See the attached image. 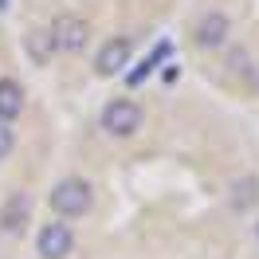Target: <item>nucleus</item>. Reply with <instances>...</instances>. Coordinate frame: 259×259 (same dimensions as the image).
<instances>
[{
	"label": "nucleus",
	"instance_id": "f257e3e1",
	"mask_svg": "<svg viewBox=\"0 0 259 259\" xmlns=\"http://www.w3.org/2000/svg\"><path fill=\"white\" fill-rule=\"evenodd\" d=\"M48 204L59 220H75V216H87V212H91L95 189H91V181H82V177H63L48 193Z\"/></svg>",
	"mask_w": 259,
	"mask_h": 259
},
{
	"label": "nucleus",
	"instance_id": "f03ea898",
	"mask_svg": "<svg viewBox=\"0 0 259 259\" xmlns=\"http://www.w3.org/2000/svg\"><path fill=\"white\" fill-rule=\"evenodd\" d=\"M102 130L110 138H134L142 130V106L134 98H110L102 106Z\"/></svg>",
	"mask_w": 259,
	"mask_h": 259
},
{
	"label": "nucleus",
	"instance_id": "7ed1b4c3",
	"mask_svg": "<svg viewBox=\"0 0 259 259\" xmlns=\"http://www.w3.org/2000/svg\"><path fill=\"white\" fill-rule=\"evenodd\" d=\"M51 39H55V51H67V55H79L87 48V39H91V28H87V20L82 16H59L55 24L48 28Z\"/></svg>",
	"mask_w": 259,
	"mask_h": 259
},
{
	"label": "nucleus",
	"instance_id": "20e7f679",
	"mask_svg": "<svg viewBox=\"0 0 259 259\" xmlns=\"http://www.w3.org/2000/svg\"><path fill=\"white\" fill-rule=\"evenodd\" d=\"M71 247H75V232H71L67 220H51V224H44L39 236H35V251L44 259H67Z\"/></svg>",
	"mask_w": 259,
	"mask_h": 259
},
{
	"label": "nucleus",
	"instance_id": "39448f33",
	"mask_svg": "<svg viewBox=\"0 0 259 259\" xmlns=\"http://www.w3.org/2000/svg\"><path fill=\"white\" fill-rule=\"evenodd\" d=\"M228 35H232V20L224 12H204L193 28V44L200 51H220L228 44Z\"/></svg>",
	"mask_w": 259,
	"mask_h": 259
},
{
	"label": "nucleus",
	"instance_id": "423d86ee",
	"mask_svg": "<svg viewBox=\"0 0 259 259\" xmlns=\"http://www.w3.org/2000/svg\"><path fill=\"white\" fill-rule=\"evenodd\" d=\"M130 51H134V44H130L126 35H118V39H106L102 48H98V55H95V71L98 75H122V67L130 63Z\"/></svg>",
	"mask_w": 259,
	"mask_h": 259
},
{
	"label": "nucleus",
	"instance_id": "0eeeda50",
	"mask_svg": "<svg viewBox=\"0 0 259 259\" xmlns=\"http://www.w3.org/2000/svg\"><path fill=\"white\" fill-rule=\"evenodd\" d=\"M28 216H32V196L24 193V189H16V193H8V200H4V208H0V232H8V236H16V232H24V224H28Z\"/></svg>",
	"mask_w": 259,
	"mask_h": 259
},
{
	"label": "nucleus",
	"instance_id": "6e6552de",
	"mask_svg": "<svg viewBox=\"0 0 259 259\" xmlns=\"http://www.w3.org/2000/svg\"><path fill=\"white\" fill-rule=\"evenodd\" d=\"M228 204L236 212H251L259 204V181L255 177H236L228 185Z\"/></svg>",
	"mask_w": 259,
	"mask_h": 259
},
{
	"label": "nucleus",
	"instance_id": "1a4fd4ad",
	"mask_svg": "<svg viewBox=\"0 0 259 259\" xmlns=\"http://www.w3.org/2000/svg\"><path fill=\"white\" fill-rule=\"evenodd\" d=\"M24 110V87L16 79H0V122L12 126V118H20Z\"/></svg>",
	"mask_w": 259,
	"mask_h": 259
},
{
	"label": "nucleus",
	"instance_id": "9d476101",
	"mask_svg": "<svg viewBox=\"0 0 259 259\" xmlns=\"http://www.w3.org/2000/svg\"><path fill=\"white\" fill-rule=\"evenodd\" d=\"M51 51H55L51 32L48 28H32V32H28V55H32V63H48Z\"/></svg>",
	"mask_w": 259,
	"mask_h": 259
},
{
	"label": "nucleus",
	"instance_id": "9b49d317",
	"mask_svg": "<svg viewBox=\"0 0 259 259\" xmlns=\"http://www.w3.org/2000/svg\"><path fill=\"white\" fill-rule=\"evenodd\" d=\"M228 67H232L236 75H251V55H247L243 48H236L232 55H228Z\"/></svg>",
	"mask_w": 259,
	"mask_h": 259
},
{
	"label": "nucleus",
	"instance_id": "f8f14e48",
	"mask_svg": "<svg viewBox=\"0 0 259 259\" xmlns=\"http://www.w3.org/2000/svg\"><path fill=\"white\" fill-rule=\"evenodd\" d=\"M12 146H16V130L8 126V122H0V161L12 153Z\"/></svg>",
	"mask_w": 259,
	"mask_h": 259
},
{
	"label": "nucleus",
	"instance_id": "ddd939ff",
	"mask_svg": "<svg viewBox=\"0 0 259 259\" xmlns=\"http://www.w3.org/2000/svg\"><path fill=\"white\" fill-rule=\"evenodd\" d=\"M0 12H8V0H0Z\"/></svg>",
	"mask_w": 259,
	"mask_h": 259
},
{
	"label": "nucleus",
	"instance_id": "4468645a",
	"mask_svg": "<svg viewBox=\"0 0 259 259\" xmlns=\"http://www.w3.org/2000/svg\"><path fill=\"white\" fill-rule=\"evenodd\" d=\"M255 240H259V220H255Z\"/></svg>",
	"mask_w": 259,
	"mask_h": 259
}]
</instances>
